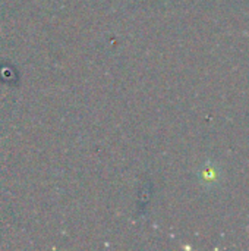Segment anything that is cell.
I'll return each instance as SVG.
<instances>
[{
	"instance_id": "6da1fadb",
	"label": "cell",
	"mask_w": 249,
	"mask_h": 251,
	"mask_svg": "<svg viewBox=\"0 0 249 251\" xmlns=\"http://www.w3.org/2000/svg\"><path fill=\"white\" fill-rule=\"evenodd\" d=\"M220 179V171L214 165H207V168L203 171V181L207 182V185H214Z\"/></svg>"
}]
</instances>
